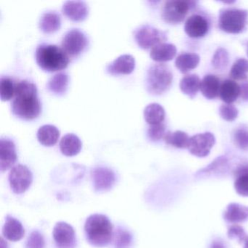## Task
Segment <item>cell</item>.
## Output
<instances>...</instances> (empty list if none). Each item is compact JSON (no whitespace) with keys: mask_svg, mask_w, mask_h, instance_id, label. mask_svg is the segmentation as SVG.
Listing matches in <instances>:
<instances>
[{"mask_svg":"<svg viewBox=\"0 0 248 248\" xmlns=\"http://www.w3.org/2000/svg\"><path fill=\"white\" fill-rule=\"evenodd\" d=\"M16 84L11 78L2 77L0 82V95L2 101H8L14 98Z\"/></svg>","mask_w":248,"mask_h":248,"instance_id":"obj_32","label":"cell"},{"mask_svg":"<svg viewBox=\"0 0 248 248\" xmlns=\"http://www.w3.org/2000/svg\"><path fill=\"white\" fill-rule=\"evenodd\" d=\"M135 40L139 47L147 50L168 40V34L150 25L140 26L134 33Z\"/></svg>","mask_w":248,"mask_h":248,"instance_id":"obj_7","label":"cell"},{"mask_svg":"<svg viewBox=\"0 0 248 248\" xmlns=\"http://www.w3.org/2000/svg\"><path fill=\"white\" fill-rule=\"evenodd\" d=\"M53 239L59 248H75L76 236L73 227L65 222H59L54 226Z\"/></svg>","mask_w":248,"mask_h":248,"instance_id":"obj_11","label":"cell"},{"mask_svg":"<svg viewBox=\"0 0 248 248\" xmlns=\"http://www.w3.org/2000/svg\"><path fill=\"white\" fill-rule=\"evenodd\" d=\"M62 12L72 21H81L87 18L89 10L83 1H66L63 4Z\"/></svg>","mask_w":248,"mask_h":248,"instance_id":"obj_16","label":"cell"},{"mask_svg":"<svg viewBox=\"0 0 248 248\" xmlns=\"http://www.w3.org/2000/svg\"><path fill=\"white\" fill-rule=\"evenodd\" d=\"M2 233L8 240L17 242L22 239L25 231L19 220L12 216H8L2 228Z\"/></svg>","mask_w":248,"mask_h":248,"instance_id":"obj_17","label":"cell"},{"mask_svg":"<svg viewBox=\"0 0 248 248\" xmlns=\"http://www.w3.org/2000/svg\"><path fill=\"white\" fill-rule=\"evenodd\" d=\"M223 217L229 223L236 224L246 221L248 220V207L237 203H231L226 207Z\"/></svg>","mask_w":248,"mask_h":248,"instance_id":"obj_20","label":"cell"},{"mask_svg":"<svg viewBox=\"0 0 248 248\" xmlns=\"http://www.w3.org/2000/svg\"><path fill=\"white\" fill-rule=\"evenodd\" d=\"M10 186L16 194L25 192L33 181V175L25 165H17L11 169L9 173Z\"/></svg>","mask_w":248,"mask_h":248,"instance_id":"obj_9","label":"cell"},{"mask_svg":"<svg viewBox=\"0 0 248 248\" xmlns=\"http://www.w3.org/2000/svg\"><path fill=\"white\" fill-rule=\"evenodd\" d=\"M239 111L232 104H223L219 108V114L226 122H233L237 118Z\"/></svg>","mask_w":248,"mask_h":248,"instance_id":"obj_36","label":"cell"},{"mask_svg":"<svg viewBox=\"0 0 248 248\" xmlns=\"http://www.w3.org/2000/svg\"><path fill=\"white\" fill-rule=\"evenodd\" d=\"M177 48L175 45L170 43H162L155 46L151 50L150 57L155 62H170L176 56Z\"/></svg>","mask_w":248,"mask_h":248,"instance_id":"obj_18","label":"cell"},{"mask_svg":"<svg viewBox=\"0 0 248 248\" xmlns=\"http://www.w3.org/2000/svg\"><path fill=\"white\" fill-rule=\"evenodd\" d=\"M200 57L197 53H185L179 55L175 59L177 69L182 74H186L198 66Z\"/></svg>","mask_w":248,"mask_h":248,"instance_id":"obj_24","label":"cell"},{"mask_svg":"<svg viewBox=\"0 0 248 248\" xmlns=\"http://www.w3.org/2000/svg\"><path fill=\"white\" fill-rule=\"evenodd\" d=\"M87 239L95 247L108 245L113 238V226L108 217L101 214H94L87 218L85 223Z\"/></svg>","mask_w":248,"mask_h":248,"instance_id":"obj_2","label":"cell"},{"mask_svg":"<svg viewBox=\"0 0 248 248\" xmlns=\"http://www.w3.org/2000/svg\"><path fill=\"white\" fill-rule=\"evenodd\" d=\"M69 76L64 72L56 74L47 82V88L50 92L56 95H62L66 93L69 86Z\"/></svg>","mask_w":248,"mask_h":248,"instance_id":"obj_29","label":"cell"},{"mask_svg":"<svg viewBox=\"0 0 248 248\" xmlns=\"http://www.w3.org/2000/svg\"><path fill=\"white\" fill-rule=\"evenodd\" d=\"M166 127L163 123L161 124L150 125L148 130V136L152 141H158L164 139L166 134Z\"/></svg>","mask_w":248,"mask_h":248,"instance_id":"obj_38","label":"cell"},{"mask_svg":"<svg viewBox=\"0 0 248 248\" xmlns=\"http://www.w3.org/2000/svg\"><path fill=\"white\" fill-rule=\"evenodd\" d=\"M113 236H114V245L115 248H128L131 245V234L130 232L122 228H117Z\"/></svg>","mask_w":248,"mask_h":248,"instance_id":"obj_34","label":"cell"},{"mask_svg":"<svg viewBox=\"0 0 248 248\" xmlns=\"http://www.w3.org/2000/svg\"><path fill=\"white\" fill-rule=\"evenodd\" d=\"M201 81L198 75L194 74L186 75L180 82V89L183 93L193 99L197 96L198 91H200Z\"/></svg>","mask_w":248,"mask_h":248,"instance_id":"obj_25","label":"cell"},{"mask_svg":"<svg viewBox=\"0 0 248 248\" xmlns=\"http://www.w3.org/2000/svg\"><path fill=\"white\" fill-rule=\"evenodd\" d=\"M143 115L148 124L155 125L163 123L165 119V111L160 104L153 103L145 108Z\"/></svg>","mask_w":248,"mask_h":248,"instance_id":"obj_28","label":"cell"},{"mask_svg":"<svg viewBox=\"0 0 248 248\" xmlns=\"http://www.w3.org/2000/svg\"><path fill=\"white\" fill-rule=\"evenodd\" d=\"M235 145L242 150L248 149V129L238 128L233 135Z\"/></svg>","mask_w":248,"mask_h":248,"instance_id":"obj_35","label":"cell"},{"mask_svg":"<svg viewBox=\"0 0 248 248\" xmlns=\"http://www.w3.org/2000/svg\"><path fill=\"white\" fill-rule=\"evenodd\" d=\"M88 43V38L83 31L78 29H72L63 36L62 46L69 56H77L84 51Z\"/></svg>","mask_w":248,"mask_h":248,"instance_id":"obj_8","label":"cell"},{"mask_svg":"<svg viewBox=\"0 0 248 248\" xmlns=\"http://www.w3.org/2000/svg\"><path fill=\"white\" fill-rule=\"evenodd\" d=\"M46 245L43 234L38 231H34L27 241V248H44Z\"/></svg>","mask_w":248,"mask_h":248,"instance_id":"obj_39","label":"cell"},{"mask_svg":"<svg viewBox=\"0 0 248 248\" xmlns=\"http://www.w3.org/2000/svg\"><path fill=\"white\" fill-rule=\"evenodd\" d=\"M37 64L46 72H54L66 69L70 59L62 47L55 45H40L36 50Z\"/></svg>","mask_w":248,"mask_h":248,"instance_id":"obj_3","label":"cell"},{"mask_svg":"<svg viewBox=\"0 0 248 248\" xmlns=\"http://www.w3.org/2000/svg\"><path fill=\"white\" fill-rule=\"evenodd\" d=\"M220 88V80L215 75H205L202 79L200 91L207 99L213 100L217 98L219 95Z\"/></svg>","mask_w":248,"mask_h":248,"instance_id":"obj_21","label":"cell"},{"mask_svg":"<svg viewBox=\"0 0 248 248\" xmlns=\"http://www.w3.org/2000/svg\"><path fill=\"white\" fill-rule=\"evenodd\" d=\"M216 143V138L210 132L199 133L190 137L188 149L190 153L198 157H205Z\"/></svg>","mask_w":248,"mask_h":248,"instance_id":"obj_10","label":"cell"},{"mask_svg":"<svg viewBox=\"0 0 248 248\" xmlns=\"http://www.w3.org/2000/svg\"><path fill=\"white\" fill-rule=\"evenodd\" d=\"M62 21L61 16L56 11L45 13L40 21V28L43 32L50 34L55 32L60 29Z\"/></svg>","mask_w":248,"mask_h":248,"instance_id":"obj_27","label":"cell"},{"mask_svg":"<svg viewBox=\"0 0 248 248\" xmlns=\"http://www.w3.org/2000/svg\"><path fill=\"white\" fill-rule=\"evenodd\" d=\"M210 248H227L226 244L220 239H216L213 241Z\"/></svg>","mask_w":248,"mask_h":248,"instance_id":"obj_42","label":"cell"},{"mask_svg":"<svg viewBox=\"0 0 248 248\" xmlns=\"http://www.w3.org/2000/svg\"><path fill=\"white\" fill-rule=\"evenodd\" d=\"M164 140L167 144L178 149H188L190 137L186 133L181 130L168 131L164 137Z\"/></svg>","mask_w":248,"mask_h":248,"instance_id":"obj_30","label":"cell"},{"mask_svg":"<svg viewBox=\"0 0 248 248\" xmlns=\"http://www.w3.org/2000/svg\"><path fill=\"white\" fill-rule=\"evenodd\" d=\"M17 160L16 146L12 140L2 138L0 140V169L2 172L14 166Z\"/></svg>","mask_w":248,"mask_h":248,"instance_id":"obj_14","label":"cell"},{"mask_svg":"<svg viewBox=\"0 0 248 248\" xmlns=\"http://www.w3.org/2000/svg\"><path fill=\"white\" fill-rule=\"evenodd\" d=\"M197 2L171 0L167 1L162 10V19L171 25L181 24L184 21L188 11L196 6Z\"/></svg>","mask_w":248,"mask_h":248,"instance_id":"obj_6","label":"cell"},{"mask_svg":"<svg viewBox=\"0 0 248 248\" xmlns=\"http://www.w3.org/2000/svg\"><path fill=\"white\" fill-rule=\"evenodd\" d=\"M60 150L63 155L73 156L78 155L82 149V142L78 136L73 133L65 135L60 141Z\"/></svg>","mask_w":248,"mask_h":248,"instance_id":"obj_22","label":"cell"},{"mask_svg":"<svg viewBox=\"0 0 248 248\" xmlns=\"http://www.w3.org/2000/svg\"><path fill=\"white\" fill-rule=\"evenodd\" d=\"M37 136L39 142L43 146H54L60 137V131L56 126L46 124L40 127Z\"/></svg>","mask_w":248,"mask_h":248,"instance_id":"obj_23","label":"cell"},{"mask_svg":"<svg viewBox=\"0 0 248 248\" xmlns=\"http://www.w3.org/2000/svg\"><path fill=\"white\" fill-rule=\"evenodd\" d=\"M229 63V52L223 47L217 49L212 59V65L216 70L223 71Z\"/></svg>","mask_w":248,"mask_h":248,"instance_id":"obj_33","label":"cell"},{"mask_svg":"<svg viewBox=\"0 0 248 248\" xmlns=\"http://www.w3.org/2000/svg\"><path fill=\"white\" fill-rule=\"evenodd\" d=\"M247 55H248V45H247Z\"/></svg>","mask_w":248,"mask_h":248,"instance_id":"obj_44","label":"cell"},{"mask_svg":"<svg viewBox=\"0 0 248 248\" xmlns=\"http://www.w3.org/2000/svg\"><path fill=\"white\" fill-rule=\"evenodd\" d=\"M172 79L173 76L169 66L163 63L152 65L146 75L147 91L153 95H162L170 88Z\"/></svg>","mask_w":248,"mask_h":248,"instance_id":"obj_4","label":"cell"},{"mask_svg":"<svg viewBox=\"0 0 248 248\" xmlns=\"http://www.w3.org/2000/svg\"><path fill=\"white\" fill-rule=\"evenodd\" d=\"M209 27L208 21L204 16L194 14L186 21L184 31L191 38H200L207 34Z\"/></svg>","mask_w":248,"mask_h":248,"instance_id":"obj_13","label":"cell"},{"mask_svg":"<svg viewBox=\"0 0 248 248\" xmlns=\"http://www.w3.org/2000/svg\"><path fill=\"white\" fill-rule=\"evenodd\" d=\"M136 67V60L131 55L120 56L107 66L108 74L113 75H130Z\"/></svg>","mask_w":248,"mask_h":248,"instance_id":"obj_15","label":"cell"},{"mask_svg":"<svg viewBox=\"0 0 248 248\" xmlns=\"http://www.w3.org/2000/svg\"><path fill=\"white\" fill-rule=\"evenodd\" d=\"M241 88V98L244 101H248V82H245L240 85Z\"/></svg>","mask_w":248,"mask_h":248,"instance_id":"obj_41","label":"cell"},{"mask_svg":"<svg viewBox=\"0 0 248 248\" xmlns=\"http://www.w3.org/2000/svg\"><path fill=\"white\" fill-rule=\"evenodd\" d=\"M228 165V159L226 156H221L216 158L210 165H209L207 168H204L200 172L203 173H208V172H216V171L220 170L226 168Z\"/></svg>","mask_w":248,"mask_h":248,"instance_id":"obj_40","label":"cell"},{"mask_svg":"<svg viewBox=\"0 0 248 248\" xmlns=\"http://www.w3.org/2000/svg\"><path fill=\"white\" fill-rule=\"evenodd\" d=\"M248 22V11L246 10L225 8L219 13V28L228 34H240L246 28Z\"/></svg>","mask_w":248,"mask_h":248,"instance_id":"obj_5","label":"cell"},{"mask_svg":"<svg viewBox=\"0 0 248 248\" xmlns=\"http://www.w3.org/2000/svg\"><path fill=\"white\" fill-rule=\"evenodd\" d=\"M11 105L13 113L18 118L26 120L37 118L41 112L42 107L36 85L27 80L17 82Z\"/></svg>","mask_w":248,"mask_h":248,"instance_id":"obj_1","label":"cell"},{"mask_svg":"<svg viewBox=\"0 0 248 248\" xmlns=\"http://www.w3.org/2000/svg\"><path fill=\"white\" fill-rule=\"evenodd\" d=\"M227 234L229 239H236L239 243H244L248 237L243 228L237 224L231 226L228 230Z\"/></svg>","mask_w":248,"mask_h":248,"instance_id":"obj_37","label":"cell"},{"mask_svg":"<svg viewBox=\"0 0 248 248\" xmlns=\"http://www.w3.org/2000/svg\"><path fill=\"white\" fill-rule=\"evenodd\" d=\"M244 248H248V239H246L245 242H244Z\"/></svg>","mask_w":248,"mask_h":248,"instance_id":"obj_43","label":"cell"},{"mask_svg":"<svg viewBox=\"0 0 248 248\" xmlns=\"http://www.w3.org/2000/svg\"><path fill=\"white\" fill-rule=\"evenodd\" d=\"M234 175V188L236 193L242 197H248V163L238 166Z\"/></svg>","mask_w":248,"mask_h":248,"instance_id":"obj_26","label":"cell"},{"mask_svg":"<svg viewBox=\"0 0 248 248\" xmlns=\"http://www.w3.org/2000/svg\"><path fill=\"white\" fill-rule=\"evenodd\" d=\"M94 188L97 192H104L112 188L116 183V175L109 168H95L91 172Z\"/></svg>","mask_w":248,"mask_h":248,"instance_id":"obj_12","label":"cell"},{"mask_svg":"<svg viewBox=\"0 0 248 248\" xmlns=\"http://www.w3.org/2000/svg\"><path fill=\"white\" fill-rule=\"evenodd\" d=\"M248 60L239 59L232 65L229 76L234 80H245L248 78Z\"/></svg>","mask_w":248,"mask_h":248,"instance_id":"obj_31","label":"cell"},{"mask_svg":"<svg viewBox=\"0 0 248 248\" xmlns=\"http://www.w3.org/2000/svg\"><path fill=\"white\" fill-rule=\"evenodd\" d=\"M241 94L240 85L232 79H226L220 85L219 96L227 104H232L238 99Z\"/></svg>","mask_w":248,"mask_h":248,"instance_id":"obj_19","label":"cell"}]
</instances>
